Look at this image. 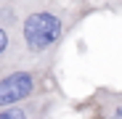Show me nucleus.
<instances>
[{
	"label": "nucleus",
	"instance_id": "4",
	"mask_svg": "<svg viewBox=\"0 0 122 119\" xmlns=\"http://www.w3.org/2000/svg\"><path fill=\"white\" fill-rule=\"evenodd\" d=\"M56 109L53 95H35L11 106H0V119H48Z\"/></svg>",
	"mask_w": 122,
	"mask_h": 119
},
{
	"label": "nucleus",
	"instance_id": "2",
	"mask_svg": "<svg viewBox=\"0 0 122 119\" xmlns=\"http://www.w3.org/2000/svg\"><path fill=\"white\" fill-rule=\"evenodd\" d=\"M48 82V69L29 66V64H19L0 69V106H11L27 98L43 95Z\"/></svg>",
	"mask_w": 122,
	"mask_h": 119
},
{
	"label": "nucleus",
	"instance_id": "5",
	"mask_svg": "<svg viewBox=\"0 0 122 119\" xmlns=\"http://www.w3.org/2000/svg\"><path fill=\"white\" fill-rule=\"evenodd\" d=\"M93 119H122V90H96L90 101Z\"/></svg>",
	"mask_w": 122,
	"mask_h": 119
},
{
	"label": "nucleus",
	"instance_id": "3",
	"mask_svg": "<svg viewBox=\"0 0 122 119\" xmlns=\"http://www.w3.org/2000/svg\"><path fill=\"white\" fill-rule=\"evenodd\" d=\"M21 64V45L16 32V0H0V69Z\"/></svg>",
	"mask_w": 122,
	"mask_h": 119
},
{
	"label": "nucleus",
	"instance_id": "6",
	"mask_svg": "<svg viewBox=\"0 0 122 119\" xmlns=\"http://www.w3.org/2000/svg\"><path fill=\"white\" fill-rule=\"evenodd\" d=\"M74 3H85V0H74Z\"/></svg>",
	"mask_w": 122,
	"mask_h": 119
},
{
	"label": "nucleus",
	"instance_id": "1",
	"mask_svg": "<svg viewBox=\"0 0 122 119\" xmlns=\"http://www.w3.org/2000/svg\"><path fill=\"white\" fill-rule=\"evenodd\" d=\"M80 16L61 0H16V32L21 45V64L53 69L58 50Z\"/></svg>",
	"mask_w": 122,
	"mask_h": 119
}]
</instances>
